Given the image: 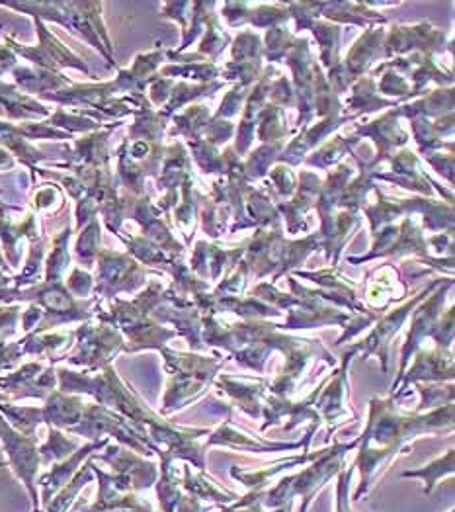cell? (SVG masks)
<instances>
[{"label":"cell","instance_id":"obj_8","mask_svg":"<svg viewBox=\"0 0 455 512\" xmlns=\"http://www.w3.org/2000/svg\"><path fill=\"white\" fill-rule=\"evenodd\" d=\"M454 473V450L448 452L446 458H440L436 464L426 466L424 470L405 471L403 477H420L424 481V495H430L438 485L440 477Z\"/></svg>","mask_w":455,"mask_h":512},{"label":"cell","instance_id":"obj_1","mask_svg":"<svg viewBox=\"0 0 455 512\" xmlns=\"http://www.w3.org/2000/svg\"><path fill=\"white\" fill-rule=\"evenodd\" d=\"M0 442L6 454V466L12 468L14 475L20 479L24 489L30 495L32 512L42 509L40 489H38V471L42 468V456L38 448V440L32 436H24L16 428L10 427L8 421L0 415Z\"/></svg>","mask_w":455,"mask_h":512},{"label":"cell","instance_id":"obj_14","mask_svg":"<svg viewBox=\"0 0 455 512\" xmlns=\"http://www.w3.org/2000/svg\"><path fill=\"white\" fill-rule=\"evenodd\" d=\"M450 512H454V511H450Z\"/></svg>","mask_w":455,"mask_h":512},{"label":"cell","instance_id":"obj_9","mask_svg":"<svg viewBox=\"0 0 455 512\" xmlns=\"http://www.w3.org/2000/svg\"><path fill=\"white\" fill-rule=\"evenodd\" d=\"M77 444L71 442L69 438H65L59 430L51 428L49 430V440L47 444H43L40 448V456H42V464H51V462H61L65 458H69L73 452H77Z\"/></svg>","mask_w":455,"mask_h":512},{"label":"cell","instance_id":"obj_10","mask_svg":"<svg viewBox=\"0 0 455 512\" xmlns=\"http://www.w3.org/2000/svg\"><path fill=\"white\" fill-rule=\"evenodd\" d=\"M22 354V341L0 342V374L12 370L16 362L22 358Z\"/></svg>","mask_w":455,"mask_h":512},{"label":"cell","instance_id":"obj_2","mask_svg":"<svg viewBox=\"0 0 455 512\" xmlns=\"http://www.w3.org/2000/svg\"><path fill=\"white\" fill-rule=\"evenodd\" d=\"M90 470L98 479V497L86 512H157L141 493L131 489L124 477L96 468L92 460Z\"/></svg>","mask_w":455,"mask_h":512},{"label":"cell","instance_id":"obj_5","mask_svg":"<svg viewBox=\"0 0 455 512\" xmlns=\"http://www.w3.org/2000/svg\"><path fill=\"white\" fill-rule=\"evenodd\" d=\"M106 444H108V440H100V442L88 444V446L79 448L77 452H73L69 458L53 464V468L38 479V489H42L40 501H42L43 507L75 477V473L79 471V466L83 464L84 460L94 456V452L104 448Z\"/></svg>","mask_w":455,"mask_h":512},{"label":"cell","instance_id":"obj_12","mask_svg":"<svg viewBox=\"0 0 455 512\" xmlns=\"http://www.w3.org/2000/svg\"><path fill=\"white\" fill-rule=\"evenodd\" d=\"M8 401H10V399H8L4 393H0V403H8Z\"/></svg>","mask_w":455,"mask_h":512},{"label":"cell","instance_id":"obj_7","mask_svg":"<svg viewBox=\"0 0 455 512\" xmlns=\"http://www.w3.org/2000/svg\"><path fill=\"white\" fill-rule=\"evenodd\" d=\"M92 481H94V473L90 470V462H86V466L75 473V477L45 505V509H40L38 512H69L73 503L77 501V497L81 495V491Z\"/></svg>","mask_w":455,"mask_h":512},{"label":"cell","instance_id":"obj_6","mask_svg":"<svg viewBox=\"0 0 455 512\" xmlns=\"http://www.w3.org/2000/svg\"><path fill=\"white\" fill-rule=\"evenodd\" d=\"M122 348V339L108 331H88V337L81 341V350L71 358L73 364H86V366H102L112 360V356Z\"/></svg>","mask_w":455,"mask_h":512},{"label":"cell","instance_id":"obj_13","mask_svg":"<svg viewBox=\"0 0 455 512\" xmlns=\"http://www.w3.org/2000/svg\"><path fill=\"white\" fill-rule=\"evenodd\" d=\"M0 468H6V462H0Z\"/></svg>","mask_w":455,"mask_h":512},{"label":"cell","instance_id":"obj_3","mask_svg":"<svg viewBox=\"0 0 455 512\" xmlns=\"http://www.w3.org/2000/svg\"><path fill=\"white\" fill-rule=\"evenodd\" d=\"M69 432L81 434V436H86V438H98L102 434H112L120 442H124L129 448H133L135 452L147 454V450H149V446H145L141 442V436L133 428L129 427L122 417L108 413L100 405L84 407L81 421L75 427L69 428Z\"/></svg>","mask_w":455,"mask_h":512},{"label":"cell","instance_id":"obj_4","mask_svg":"<svg viewBox=\"0 0 455 512\" xmlns=\"http://www.w3.org/2000/svg\"><path fill=\"white\" fill-rule=\"evenodd\" d=\"M55 387V372L53 368L45 370L40 362H32L22 366L20 370L6 374L0 378V393L8 399L22 397H43Z\"/></svg>","mask_w":455,"mask_h":512},{"label":"cell","instance_id":"obj_11","mask_svg":"<svg viewBox=\"0 0 455 512\" xmlns=\"http://www.w3.org/2000/svg\"><path fill=\"white\" fill-rule=\"evenodd\" d=\"M20 309L18 307H0V342H6L8 337L16 333Z\"/></svg>","mask_w":455,"mask_h":512}]
</instances>
